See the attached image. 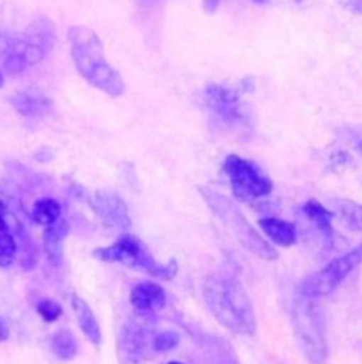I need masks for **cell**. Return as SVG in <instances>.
<instances>
[{"mask_svg": "<svg viewBox=\"0 0 362 364\" xmlns=\"http://www.w3.org/2000/svg\"><path fill=\"white\" fill-rule=\"evenodd\" d=\"M168 364H182V363H180V362H170V363H168Z\"/></svg>", "mask_w": 362, "mask_h": 364, "instance_id": "30", "label": "cell"}, {"mask_svg": "<svg viewBox=\"0 0 362 364\" xmlns=\"http://www.w3.org/2000/svg\"><path fill=\"white\" fill-rule=\"evenodd\" d=\"M11 104L16 111L27 118H35L44 115L50 108L48 98L35 88H27L24 91L17 92L11 98Z\"/></svg>", "mask_w": 362, "mask_h": 364, "instance_id": "13", "label": "cell"}, {"mask_svg": "<svg viewBox=\"0 0 362 364\" xmlns=\"http://www.w3.org/2000/svg\"><path fill=\"white\" fill-rule=\"evenodd\" d=\"M202 4L207 13H214L219 6V0H202Z\"/></svg>", "mask_w": 362, "mask_h": 364, "instance_id": "26", "label": "cell"}, {"mask_svg": "<svg viewBox=\"0 0 362 364\" xmlns=\"http://www.w3.org/2000/svg\"><path fill=\"white\" fill-rule=\"evenodd\" d=\"M208 105L226 121L242 119L239 97L234 90L225 88L222 85H209L205 92Z\"/></svg>", "mask_w": 362, "mask_h": 364, "instance_id": "10", "label": "cell"}, {"mask_svg": "<svg viewBox=\"0 0 362 364\" xmlns=\"http://www.w3.org/2000/svg\"><path fill=\"white\" fill-rule=\"evenodd\" d=\"M292 325L300 350L310 364H327L329 342L326 323L314 298L300 292L292 304Z\"/></svg>", "mask_w": 362, "mask_h": 364, "instance_id": "3", "label": "cell"}, {"mask_svg": "<svg viewBox=\"0 0 362 364\" xmlns=\"http://www.w3.org/2000/svg\"><path fill=\"white\" fill-rule=\"evenodd\" d=\"M62 311H64L62 306L53 299H41L37 304V312L43 318V321L47 323H53L57 319H60V316L62 315Z\"/></svg>", "mask_w": 362, "mask_h": 364, "instance_id": "22", "label": "cell"}, {"mask_svg": "<svg viewBox=\"0 0 362 364\" xmlns=\"http://www.w3.org/2000/svg\"><path fill=\"white\" fill-rule=\"evenodd\" d=\"M360 264H362V242L357 248L333 259L329 265L310 275L302 284L299 292L314 299L327 296L334 292Z\"/></svg>", "mask_w": 362, "mask_h": 364, "instance_id": "7", "label": "cell"}, {"mask_svg": "<svg viewBox=\"0 0 362 364\" xmlns=\"http://www.w3.org/2000/svg\"><path fill=\"white\" fill-rule=\"evenodd\" d=\"M202 296L214 318L228 331L252 336L256 316L242 284L231 275H209L202 284Z\"/></svg>", "mask_w": 362, "mask_h": 364, "instance_id": "1", "label": "cell"}, {"mask_svg": "<svg viewBox=\"0 0 362 364\" xmlns=\"http://www.w3.org/2000/svg\"><path fill=\"white\" fill-rule=\"evenodd\" d=\"M224 171L228 175L234 194L245 201L270 194L272 181L251 161L238 155H229L224 162Z\"/></svg>", "mask_w": 362, "mask_h": 364, "instance_id": "8", "label": "cell"}, {"mask_svg": "<svg viewBox=\"0 0 362 364\" xmlns=\"http://www.w3.org/2000/svg\"><path fill=\"white\" fill-rule=\"evenodd\" d=\"M199 193L211 211L229 228L243 248L265 261L278 258V251L252 227L236 204L209 187H199Z\"/></svg>", "mask_w": 362, "mask_h": 364, "instance_id": "4", "label": "cell"}, {"mask_svg": "<svg viewBox=\"0 0 362 364\" xmlns=\"http://www.w3.org/2000/svg\"><path fill=\"white\" fill-rule=\"evenodd\" d=\"M180 343V335L177 332L173 331H168V332H162L155 335L153 339V350L159 352V353H165L169 350H173L175 348H177Z\"/></svg>", "mask_w": 362, "mask_h": 364, "instance_id": "21", "label": "cell"}, {"mask_svg": "<svg viewBox=\"0 0 362 364\" xmlns=\"http://www.w3.org/2000/svg\"><path fill=\"white\" fill-rule=\"evenodd\" d=\"M256 3H260V4H265V3H268L269 0H255Z\"/></svg>", "mask_w": 362, "mask_h": 364, "instance_id": "29", "label": "cell"}, {"mask_svg": "<svg viewBox=\"0 0 362 364\" xmlns=\"http://www.w3.org/2000/svg\"><path fill=\"white\" fill-rule=\"evenodd\" d=\"M296 1H297V3H299V1H302V0H296Z\"/></svg>", "mask_w": 362, "mask_h": 364, "instance_id": "31", "label": "cell"}, {"mask_svg": "<svg viewBox=\"0 0 362 364\" xmlns=\"http://www.w3.org/2000/svg\"><path fill=\"white\" fill-rule=\"evenodd\" d=\"M155 325L149 314L129 319L118 336V362L119 364H143L153 349Z\"/></svg>", "mask_w": 362, "mask_h": 364, "instance_id": "6", "label": "cell"}, {"mask_svg": "<svg viewBox=\"0 0 362 364\" xmlns=\"http://www.w3.org/2000/svg\"><path fill=\"white\" fill-rule=\"evenodd\" d=\"M6 214H7V207L0 200V232H7L9 231V225H7V221H6Z\"/></svg>", "mask_w": 362, "mask_h": 364, "instance_id": "23", "label": "cell"}, {"mask_svg": "<svg viewBox=\"0 0 362 364\" xmlns=\"http://www.w3.org/2000/svg\"><path fill=\"white\" fill-rule=\"evenodd\" d=\"M92 207L106 227L119 231H126L131 227L128 205L115 191L98 190L92 200Z\"/></svg>", "mask_w": 362, "mask_h": 364, "instance_id": "9", "label": "cell"}, {"mask_svg": "<svg viewBox=\"0 0 362 364\" xmlns=\"http://www.w3.org/2000/svg\"><path fill=\"white\" fill-rule=\"evenodd\" d=\"M68 235V224L60 218L55 223L45 227L43 234L44 251L48 262L53 267H60L64 259V240Z\"/></svg>", "mask_w": 362, "mask_h": 364, "instance_id": "12", "label": "cell"}, {"mask_svg": "<svg viewBox=\"0 0 362 364\" xmlns=\"http://www.w3.org/2000/svg\"><path fill=\"white\" fill-rule=\"evenodd\" d=\"M10 338V328L7 325V322L0 318V342H6Z\"/></svg>", "mask_w": 362, "mask_h": 364, "instance_id": "25", "label": "cell"}, {"mask_svg": "<svg viewBox=\"0 0 362 364\" xmlns=\"http://www.w3.org/2000/svg\"><path fill=\"white\" fill-rule=\"evenodd\" d=\"M356 148H357V151L360 152L362 155V139H360L358 142H357V145H356Z\"/></svg>", "mask_w": 362, "mask_h": 364, "instance_id": "27", "label": "cell"}, {"mask_svg": "<svg viewBox=\"0 0 362 364\" xmlns=\"http://www.w3.org/2000/svg\"><path fill=\"white\" fill-rule=\"evenodd\" d=\"M336 210L347 228L362 232V204L351 200H336Z\"/></svg>", "mask_w": 362, "mask_h": 364, "instance_id": "19", "label": "cell"}, {"mask_svg": "<svg viewBox=\"0 0 362 364\" xmlns=\"http://www.w3.org/2000/svg\"><path fill=\"white\" fill-rule=\"evenodd\" d=\"M94 257L105 262H119L132 269L143 271L155 278L170 281L177 275L179 265L175 258L168 264H160L155 259L149 248L135 235L125 234L109 247L97 248Z\"/></svg>", "mask_w": 362, "mask_h": 364, "instance_id": "5", "label": "cell"}, {"mask_svg": "<svg viewBox=\"0 0 362 364\" xmlns=\"http://www.w3.org/2000/svg\"><path fill=\"white\" fill-rule=\"evenodd\" d=\"M303 214L306 218L314 224L317 231L322 234L327 244H331L334 240V228H333V218L336 215L334 211L326 208L317 200H309L303 207Z\"/></svg>", "mask_w": 362, "mask_h": 364, "instance_id": "15", "label": "cell"}, {"mask_svg": "<svg viewBox=\"0 0 362 364\" xmlns=\"http://www.w3.org/2000/svg\"><path fill=\"white\" fill-rule=\"evenodd\" d=\"M51 350L60 360H72L78 353L77 338L70 331H58L51 339Z\"/></svg>", "mask_w": 362, "mask_h": 364, "instance_id": "18", "label": "cell"}, {"mask_svg": "<svg viewBox=\"0 0 362 364\" xmlns=\"http://www.w3.org/2000/svg\"><path fill=\"white\" fill-rule=\"evenodd\" d=\"M129 301L136 311L153 314L166 306V292L159 284L142 282L132 289Z\"/></svg>", "mask_w": 362, "mask_h": 364, "instance_id": "11", "label": "cell"}, {"mask_svg": "<svg viewBox=\"0 0 362 364\" xmlns=\"http://www.w3.org/2000/svg\"><path fill=\"white\" fill-rule=\"evenodd\" d=\"M68 40L78 73L109 97H121L125 92V82L121 74L105 60L102 41L95 31L84 26H75L68 30Z\"/></svg>", "mask_w": 362, "mask_h": 364, "instance_id": "2", "label": "cell"}, {"mask_svg": "<svg viewBox=\"0 0 362 364\" xmlns=\"http://www.w3.org/2000/svg\"><path fill=\"white\" fill-rule=\"evenodd\" d=\"M72 308L78 321V325L82 331V333L85 335V338L95 346L101 345L102 341V335H101V329L98 325V321L95 318L94 311L91 309V306L78 295L72 296Z\"/></svg>", "mask_w": 362, "mask_h": 364, "instance_id": "16", "label": "cell"}, {"mask_svg": "<svg viewBox=\"0 0 362 364\" xmlns=\"http://www.w3.org/2000/svg\"><path fill=\"white\" fill-rule=\"evenodd\" d=\"M31 217L37 224L47 227L61 218V205L57 200L50 197L38 198L33 204Z\"/></svg>", "mask_w": 362, "mask_h": 364, "instance_id": "17", "label": "cell"}, {"mask_svg": "<svg viewBox=\"0 0 362 364\" xmlns=\"http://www.w3.org/2000/svg\"><path fill=\"white\" fill-rule=\"evenodd\" d=\"M4 85V80H3V75H1V73H0V88Z\"/></svg>", "mask_w": 362, "mask_h": 364, "instance_id": "28", "label": "cell"}, {"mask_svg": "<svg viewBox=\"0 0 362 364\" xmlns=\"http://www.w3.org/2000/svg\"><path fill=\"white\" fill-rule=\"evenodd\" d=\"M350 161H351L350 155H349V154H344V152H339V154H336V155H334V158H333V164H334V166H337V165L346 166Z\"/></svg>", "mask_w": 362, "mask_h": 364, "instance_id": "24", "label": "cell"}, {"mask_svg": "<svg viewBox=\"0 0 362 364\" xmlns=\"http://www.w3.org/2000/svg\"><path fill=\"white\" fill-rule=\"evenodd\" d=\"M262 231L279 247H292L297 242V230L293 223L276 217H265L259 220Z\"/></svg>", "mask_w": 362, "mask_h": 364, "instance_id": "14", "label": "cell"}, {"mask_svg": "<svg viewBox=\"0 0 362 364\" xmlns=\"http://www.w3.org/2000/svg\"><path fill=\"white\" fill-rule=\"evenodd\" d=\"M17 255V242L10 232H0V268H7Z\"/></svg>", "mask_w": 362, "mask_h": 364, "instance_id": "20", "label": "cell"}]
</instances>
